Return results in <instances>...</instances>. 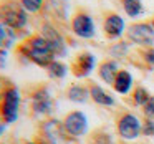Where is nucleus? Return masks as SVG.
Wrapping results in <instances>:
<instances>
[{
  "mask_svg": "<svg viewBox=\"0 0 154 144\" xmlns=\"http://www.w3.org/2000/svg\"><path fill=\"white\" fill-rule=\"evenodd\" d=\"M42 134L48 144H76V137L70 136L65 129L63 123L58 119H48L42 124Z\"/></svg>",
  "mask_w": 154,
  "mask_h": 144,
  "instance_id": "obj_4",
  "label": "nucleus"
},
{
  "mask_svg": "<svg viewBox=\"0 0 154 144\" xmlns=\"http://www.w3.org/2000/svg\"><path fill=\"white\" fill-rule=\"evenodd\" d=\"M25 144H38V142H33V141H30V142H25Z\"/></svg>",
  "mask_w": 154,
  "mask_h": 144,
  "instance_id": "obj_30",
  "label": "nucleus"
},
{
  "mask_svg": "<svg viewBox=\"0 0 154 144\" xmlns=\"http://www.w3.org/2000/svg\"><path fill=\"white\" fill-rule=\"evenodd\" d=\"M0 23L14 30H22L27 25V12L17 2H4L0 4Z\"/></svg>",
  "mask_w": 154,
  "mask_h": 144,
  "instance_id": "obj_3",
  "label": "nucleus"
},
{
  "mask_svg": "<svg viewBox=\"0 0 154 144\" xmlns=\"http://www.w3.org/2000/svg\"><path fill=\"white\" fill-rule=\"evenodd\" d=\"M126 37L131 43L141 48H152L154 47V28L147 22H137L133 23L126 30Z\"/></svg>",
  "mask_w": 154,
  "mask_h": 144,
  "instance_id": "obj_6",
  "label": "nucleus"
},
{
  "mask_svg": "<svg viewBox=\"0 0 154 144\" xmlns=\"http://www.w3.org/2000/svg\"><path fill=\"white\" fill-rule=\"evenodd\" d=\"M17 51L20 53V57H25L27 61H32L37 66L48 68L55 61V53L50 48L48 41L45 40L42 35H33L30 37L23 45L17 48Z\"/></svg>",
  "mask_w": 154,
  "mask_h": 144,
  "instance_id": "obj_1",
  "label": "nucleus"
},
{
  "mask_svg": "<svg viewBox=\"0 0 154 144\" xmlns=\"http://www.w3.org/2000/svg\"><path fill=\"white\" fill-rule=\"evenodd\" d=\"M133 83H134L133 75L128 70H119V73H118L116 80L113 83V90L118 94H129V91L133 90Z\"/></svg>",
  "mask_w": 154,
  "mask_h": 144,
  "instance_id": "obj_15",
  "label": "nucleus"
},
{
  "mask_svg": "<svg viewBox=\"0 0 154 144\" xmlns=\"http://www.w3.org/2000/svg\"><path fill=\"white\" fill-rule=\"evenodd\" d=\"M116 131L121 139L134 141L143 134V123L133 113H123L116 121Z\"/></svg>",
  "mask_w": 154,
  "mask_h": 144,
  "instance_id": "obj_5",
  "label": "nucleus"
},
{
  "mask_svg": "<svg viewBox=\"0 0 154 144\" xmlns=\"http://www.w3.org/2000/svg\"><path fill=\"white\" fill-rule=\"evenodd\" d=\"M90 98L96 104L104 106V108H113L114 104H116V100H114L113 94L108 93L104 88H101L100 84H96V83H91L90 84Z\"/></svg>",
  "mask_w": 154,
  "mask_h": 144,
  "instance_id": "obj_14",
  "label": "nucleus"
},
{
  "mask_svg": "<svg viewBox=\"0 0 154 144\" xmlns=\"http://www.w3.org/2000/svg\"><path fill=\"white\" fill-rule=\"evenodd\" d=\"M71 30H73V33L76 37L90 40V38H93L96 35V25H94L91 15L85 14V12H80L71 20Z\"/></svg>",
  "mask_w": 154,
  "mask_h": 144,
  "instance_id": "obj_9",
  "label": "nucleus"
},
{
  "mask_svg": "<svg viewBox=\"0 0 154 144\" xmlns=\"http://www.w3.org/2000/svg\"><path fill=\"white\" fill-rule=\"evenodd\" d=\"M70 68H71V73L76 78H86L96 68V57L90 51H83V53L75 57Z\"/></svg>",
  "mask_w": 154,
  "mask_h": 144,
  "instance_id": "obj_10",
  "label": "nucleus"
},
{
  "mask_svg": "<svg viewBox=\"0 0 154 144\" xmlns=\"http://www.w3.org/2000/svg\"><path fill=\"white\" fill-rule=\"evenodd\" d=\"M0 144H5V142H0Z\"/></svg>",
  "mask_w": 154,
  "mask_h": 144,
  "instance_id": "obj_33",
  "label": "nucleus"
},
{
  "mask_svg": "<svg viewBox=\"0 0 154 144\" xmlns=\"http://www.w3.org/2000/svg\"><path fill=\"white\" fill-rule=\"evenodd\" d=\"M143 136L152 137L154 136V119H147L143 123Z\"/></svg>",
  "mask_w": 154,
  "mask_h": 144,
  "instance_id": "obj_26",
  "label": "nucleus"
},
{
  "mask_svg": "<svg viewBox=\"0 0 154 144\" xmlns=\"http://www.w3.org/2000/svg\"><path fill=\"white\" fill-rule=\"evenodd\" d=\"M129 53V45L126 41H118V43H113L109 48V55L113 57V60H121L126 55Z\"/></svg>",
  "mask_w": 154,
  "mask_h": 144,
  "instance_id": "obj_21",
  "label": "nucleus"
},
{
  "mask_svg": "<svg viewBox=\"0 0 154 144\" xmlns=\"http://www.w3.org/2000/svg\"><path fill=\"white\" fill-rule=\"evenodd\" d=\"M5 65H7V51L0 50V70H4Z\"/></svg>",
  "mask_w": 154,
  "mask_h": 144,
  "instance_id": "obj_28",
  "label": "nucleus"
},
{
  "mask_svg": "<svg viewBox=\"0 0 154 144\" xmlns=\"http://www.w3.org/2000/svg\"><path fill=\"white\" fill-rule=\"evenodd\" d=\"M90 144H114V142H113L111 134L104 133V131H96L93 134V137H91Z\"/></svg>",
  "mask_w": 154,
  "mask_h": 144,
  "instance_id": "obj_23",
  "label": "nucleus"
},
{
  "mask_svg": "<svg viewBox=\"0 0 154 144\" xmlns=\"http://www.w3.org/2000/svg\"><path fill=\"white\" fill-rule=\"evenodd\" d=\"M38 144H48V142H45V141H40V142H38Z\"/></svg>",
  "mask_w": 154,
  "mask_h": 144,
  "instance_id": "obj_31",
  "label": "nucleus"
},
{
  "mask_svg": "<svg viewBox=\"0 0 154 144\" xmlns=\"http://www.w3.org/2000/svg\"><path fill=\"white\" fill-rule=\"evenodd\" d=\"M143 113L147 119H154V96H151L149 101L143 106Z\"/></svg>",
  "mask_w": 154,
  "mask_h": 144,
  "instance_id": "obj_25",
  "label": "nucleus"
},
{
  "mask_svg": "<svg viewBox=\"0 0 154 144\" xmlns=\"http://www.w3.org/2000/svg\"><path fill=\"white\" fill-rule=\"evenodd\" d=\"M66 133L73 137H81L88 133V118L83 111H71L63 119Z\"/></svg>",
  "mask_w": 154,
  "mask_h": 144,
  "instance_id": "obj_7",
  "label": "nucleus"
},
{
  "mask_svg": "<svg viewBox=\"0 0 154 144\" xmlns=\"http://www.w3.org/2000/svg\"><path fill=\"white\" fill-rule=\"evenodd\" d=\"M5 126H7V124H5V123H4V119L0 118V136L4 134V131H5Z\"/></svg>",
  "mask_w": 154,
  "mask_h": 144,
  "instance_id": "obj_29",
  "label": "nucleus"
},
{
  "mask_svg": "<svg viewBox=\"0 0 154 144\" xmlns=\"http://www.w3.org/2000/svg\"><path fill=\"white\" fill-rule=\"evenodd\" d=\"M47 73L51 80H63L65 76L68 75V66L63 63V61L55 60L50 66L47 68Z\"/></svg>",
  "mask_w": 154,
  "mask_h": 144,
  "instance_id": "obj_19",
  "label": "nucleus"
},
{
  "mask_svg": "<svg viewBox=\"0 0 154 144\" xmlns=\"http://www.w3.org/2000/svg\"><path fill=\"white\" fill-rule=\"evenodd\" d=\"M42 37L48 41L50 48L53 50L55 57H65L66 55V43H65V38L61 37V33L50 23H45L42 27Z\"/></svg>",
  "mask_w": 154,
  "mask_h": 144,
  "instance_id": "obj_11",
  "label": "nucleus"
},
{
  "mask_svg": "<svg viewBox=\"0 0 154 144\" xmlns=\"http://www.w3.org/2000/svg\"><path fill=\"white\" fill-rule=\"evenodd\" d=\"M20 5L25 8V12L30 14H37L43 7V0H20Z\"/></svg>",
  "mask_w": 154,
  "mask_h": 144,
  "instance_id": "obj_22",
  "label": "nucleus"
},
{
  "mask_svg": "<svg viewBox=\"0 0 154 144\" xmlns=\"http://www.w3.org/2000/svg\"><path fill=\"white\" fill-rule=\"evenodd\" d=\"M14 28L7 27V25L0 23V50L8 51L10 48L15 47V40H17V35H15Z\"/></svg>",
  "mask_w": 154,
  "mask_h": 144,
  "instance_id": "obj_17",
  "label": "nucleus"
},
{
  "mask_svg": "<svg viewBox=\"0 0 154 144\" xmlns=\"http://www.w3.org/2000/svg\"><path fill=\"white\" fill-rule=\"evenodd\" d=\"M151 25H152V28H154V18H152V22H151Z\"/></svg>",
  "mask_w": 154,
  "mask_h": 144,
  "instance_id": "obj_32",
  "label": "nucleus"
},
{
  "mask_svg": "<svg viewBox=\"0 0 154 144\" xmlns=\"http://www.w3.org/2000/svg\"><path fill=\"white\" fill-rule=\"evenodd\" d=\"M141 58H143V61L147 66L154 68V47L152 48H144V50L141 51Z\"/></svg>",
  "mask_w": 154,
  "mask_h": 144,
  "instance_id": "obj_24",
  "label": "nucleus"
},
{
  "mask_svg": "<svg viewBox=\"0 0 154 144\" xmlns=\"http://www.w3.org/2000/svg\"><path fill=\"white\" fill-rule=\"evenodd\" d=\"M121 5H123L124 14L131 18H137L144 14V7L141 0H121Z\"/></svg>",
  "mask_w": 154,
  "mask_h": 144,
  "instance_id": "obj_18",
  "label": "nucleus"
},
{
  "mask_svg": "<svg viewBox=\"0 0 154 144\" xmlns=\"http://www.w3.org/2000/svg\"><path fill=\"white\" fill-rule=\"evenodd\" d=\"M133 104L134 106H139V108H143L144 104L149 101V98H151V94H149V91L146 90L144 86H136L133 90Z\"/></svg>",
  "mask_w": 154,
  "mask_h": 144,
  "instance_id": "obj_20",
  "label": "nucleus"
},
{
  "mask_svg": "<svg viewBox=\"0 0 154 144\" xmlns=\"http://www.w3.org/2000/svg\"><path fill=\"white\" fill-rule=\"evenodd\" d=\"M66 96L73 103H86L90 100V86H85V84H71L66 91Z\"/></svg>",
  "mask_w": 154,
  "mask_h": 144,
  "instance_id": "obj_16",
  "label": "nucleus"
},
{
  "mask_svg": "<svg viewBox=\"0 0 154 144\" xmlns=\"http://www.w3.org/2000/svg\"><path fill=\"white\" fill-rule=\"evenodd\" d=\"M118 73H119V65L113 58L103 60L100 63V66H98V76H100V80H103L106 84H111V86H113Z\"/></svg>",
  "mask_w": 154,
  "mask_h": 144,
  "instance_id": "obj_13",
  "label": "nucleus"
},
{
  "mask_svg": "<svg viewBox=\"0 0 154 144\" xmlns=\"http://www.w3.org/2000/svg\"><path fill=\"white\" fill-rule=\"evenodd\" d=\"M32 111L37 116H47L53 111V96L47 86H42L32 94Z\"/></svg>",
  "mask_w": 154,
  "mask_h": 144,
  "instance_id": "obj_8",
  "label": "nucleus"
},
{
  "mask_svg": "<svg viewBox=\"0 0 154 144\" xmlns=\"http://www.w3.org/2000/svg\"><path fill=\"white\" fill-rule=\"evenodd\" d=\"M20 103H22V94L17 86H8L7 91L4 93V98L0 101V118L4 119L5 124H12L18 119L20 113Z\"/></svg>",
  "mask_w": 154,
  "mask_h": 144,
  "instance_id": "obj_2",
  "label": "nucleus"
},
{
  "mask_svg": "<svg viewBox=\"0 0 154 144\" xmlns=\"http://www.w3.org/2000/svg\"><path fill=\"white\" fill-rule=\"evenodd\" d=\"M8 86H12V84L8 83V80H5L4 76H0V101H2V98H4V93L7 91Z\"/></svg>",
  "mask_w": 154,
  "mask_h": 144,
  "instance_id": "obj_27",
  "label": "nucleus"
},
{
  "mask_svg": "<svg viewBox=\"0 0 154 144\" xmlns=\"http://www.w3.org/2000/svg\"><path fill=\"white\" fill-rule=\"evenodd\" d=\"M103 30L109 40H118L126 32V23H124L123 17H119L118 14H109L103 22Z\"/></svg>",
  "mask_w": 154,
  "mask_h": 144,
  "instance_id": "obj_12",
  "label": "nucleus"
}]
</instances>
